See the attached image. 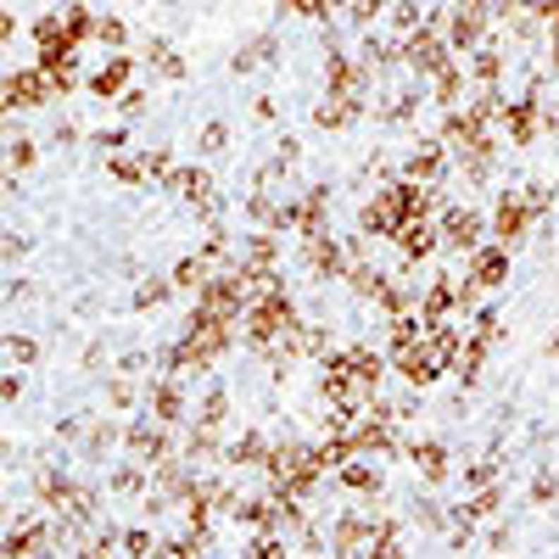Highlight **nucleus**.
Segmentation results:
<instances>
[{
	"label": "nucleus",
	"instance_id": "7ed1b4c3",
	"mask_svg": "<svg viewBox=\"0 0 559 559\" xmlns=\"http://www.w3.org/2000/svg\"><path fill=\"white\" fill-rule=\"evenodd\" d=\"M257 559H280V548H257Z\"/></svg>",
	"mask_w": 559,
	"mask_h": 559
},
{
	"label": "nucleus",
	"instance_id": "f257e3e1",
	"mask_svg": "<svg viewBox=\"0 0 559 559\" xmlns=\"http://www.w3.org/2000/svg\"><path fill=\"white\" fill-rule=\"evenodd\" d=\"M419 465H425L431 476H442V453H436V448H425V453H419Z\"/></svg>",
	"mask_w": 559,
	"mask_h": 559
},
{
	"label": "nucleus",
	"instance_id": "f03ea898",
	"mask_svg": "<svg viewBox=\"0 0 559 559\" xmlns=\"http://www.w3.org/2000/svg\"><path fill=\"white\" fill-rule=\"evenodd\" d=\"M347 481H352V486H364V492H369V486H375V470H347Z\"/></svg>",
	"mask_w": 559,
	"mask_h": 559
}]
</instances>
